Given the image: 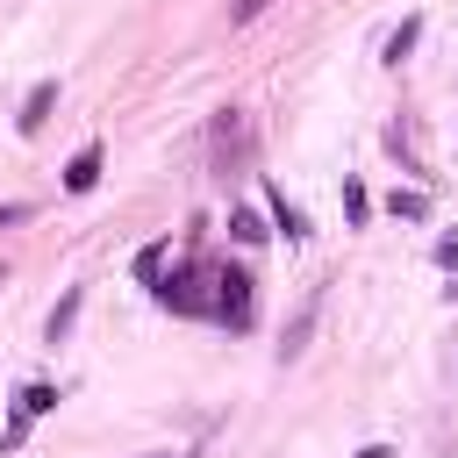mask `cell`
<instances>
[{"instance_id":"5","label":"cell","mask_w":458,"mask_h":458,"mask_svg":"<svg viewBox=\"0 0 458 458\" xmlns=\"http://www.w3.org/2000/svg\"><path fill=\"white\" fill-rule=\"evenodd\" d=\"M93 179H100V143H86V150L64 165V186H72V193H93Z\"/></svg>"},{"instance_id":"10","label":"cell","mask_w":458,"mask_h":458,"mask_svg":"<svg viewBox=\"0 0 458 458\" xmlns=\"http://www.w3.org/2000/svg\"><path fill=\"white\" fill-rule=\"evenodd\" d=\"M365 208H372V200H365V186H358V179H344V215H351V222H365Z\"/></svg>"},{"instance_id":"3","label":"cell","mask_w":458,"mask_h":458,"mask_svg":"<svg viewBox=\"0 0 458 458\" xmlns=\"http://www.w3.org/2000/svg\"><path fill=\"white\" fill-rule=\"evenodd\" d=\"M50 107H57V79H43V86H29V100H21V114H14V122H21V136H36V129L50 122Z\"/></svg>"},{"instance_id":"7","label":"cell","mask_w":458,"mask_h":458,"mask_svg":"<svg viewBox=\"0 0 458 458\" xmlns=\"http://www.w3.org/2000/svg\"><path fill=\"white\" fill-rule=\"evenodd\" d=\"M386 208H394L401 222H422V215H429V193H401V186H394V193H386Z\"/></svg>"},{"instance_id":"12","label":"cell","mask_w":458,"mask_h":458,"mask_svg":"<svg viewBox=\"0 0 458 458\" xmlns=\"http://www.w3.org/2000/svg\"><path fill=\"white\" fill-rule=\"evenodd\" d=\"M437 265H458V236H444V243H437Z\"/></svg>"},{"instance_id":"13","label":"cell","mask_w":458,"mask_h":458,"mask_svg":"<svg viewBox=\"0 0 458 458\" xmlns=\"http://www.w3.org/2000/svg\"><path fill=\"white\" fill-rule=\"evenodd\" d=\"M358 458H394V451H379V444H372V451H358Z\"/></svg>"},{"instance_id":"9","label":"cell","mask_w":458,"mask_h":458,"mask_svg":"<svg viewBox=\"0 0 458 458\" xmlns=\"http://www.w3.org/2000/svg\"><path fill=\"white\" fill-rule=\"evenodd\" d=\"M229 236H236V243H265V222H258L250 208H236V215H229Z\"/></svg>"},{"instance_id":"2","label":"cell","mask_w":458,"mask_h":458,"mask_svg":"<svg viewBox=\"0 0 458 458\" xmlns=\"http://www.w3.org/2000/svg\"><path fill=\"white\" fill-rule=\"evenodd\" d=\"M43 408H57V386H43V379H36V386H21V401H14V429H7V444H21V429H29V422H36Z\"/></svg>"},{"instance_id":"8","label":"cell","mask_w":458,"mask_h":458,"mask_svg":"<svg viewBox=\"0 0 458 458\" xmlns=\"http://www.w3.org/2000/svg\"><path fill=\"white\" fill-rule=\"evenodd\" d=\"M79 308H86V293H64V301L50 308V344H57V336H64V329L79 322Z\"/></svg>"},{"instance_id":"11","label":"cell","mask_w":458,"mask_h":458,"mask_svg":"<svg viewBox=\"0 0 458 458\" xmlns=\"http://www.w3.org/2000/svg\"><path fill=\"white\" fill-rule=\"evenodd\" d=\"M265 7H272V0H229V21H258Z\"/></svg>"},{"instance_id":"4","label":"cell","mask_w":458,"mask_h":458,"mask_svg":"<svg viewBox=\"0 0 458 458\" xmlns=\"http://www.w3.org/2000/svg\"><path fill=\"white\" fill-rule=\"evenodd\" d=\"M265 208H272V222L286 229V243H301V236H308V215H301V208H293L279 186H265Z\"/></svg>"},{"instance_id":"14","label":"cell","mask_w":458,"mask_h":458,"mask_svg":"<svg viewBox=\"0 0 458 458\" xmlns=\"http://www.w3.org/2000/svg\"><path fill=\"white\" fill-rule=\"evenodd\" d=\"M150 458H179V451H150Z\"/></svg>"},{"instance_id":"1","label":"cell","mask_w":458,"mask_h":458,"mask_svg":"<svg viewBox=\"0 0 458 458\" xmlns=\"http://www.w3.org/2000/svg\"><path fill=\"white\" fill-rule=\"evenodd\" d=\"M215 315H222L229 329H250V315H258V301H250V272H215Z\"/></svg>"},{"instance_id":"6","label":"cell","mask_w":458,"mask_h":458,"mask_svg":"<svg viewBox=\"0 0 458 458\" xmlns=\"http://www.w3.org/2000/svg\"><path fill=\"white\" fill-rule=\"evenodd\" d=\"M415 43H422V14H408V21H401V29L386 36V64H401V57H408Z\"/></svg>"}]
</instances>
